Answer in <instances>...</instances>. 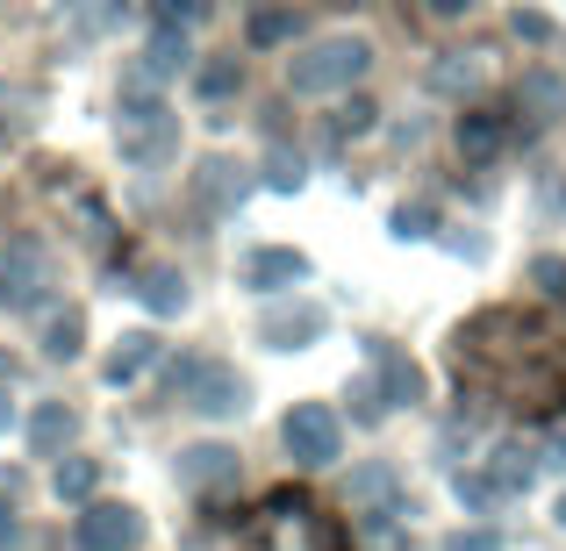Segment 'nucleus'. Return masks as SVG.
Segmentation results:
<instances>
[{
  "mask_svg": "<svg viewBox=\"0 0 566 551\" xmlns=\"http://www.w3.org/2000/svg\"><path fill=\"white\" fill-rule=\"evenodd\" d=\"M172 394L187 401V409H201V415H244L251 409V386L237 380L230 365H216V359H180L172 365Z\"/></svg>",
  "mask_w": 566,
  "mask_h": 551,
  "instance_id": "nucleus-5",
  "label": "nucleus"
},
{
  "mask_svg": "<svg viewBox=\"0 0 566 551\" xmlns=\"http://www.w3.org/2000/svg\"><path fill=\"white\" fill-rule=\"evenodd\" d=\"M51 287H57L51 251L22 236V244L8 251V265H0V301H8V316H36V308L51 301Z\"/></svg>",
  "mask_w": 566,
  "mask_h": 551,
  "instance_id": "nucleus-7",
  "label": "nucleus"
},
{
  "mask_svg": "<svg viewBox=\"0 0 566 551\" xmlns=\"http://www.w3.org/2000/svg\"><path fill=\"white\" fill-rule=\"evenodd\" d=\"M545 458H553V466H566V430H553V444H545Z\"/></svg>",
  "mask_w": 566,
  "mask_h": 551,
  "instance_id": "nucleus-37",
  "label": "nucleus"
},
{
  "mask_svg": "<svg viewBox=\"0 0 566 551\" xmlns=\"http://www.w3.org/2000/svg\"><path fill=\"white\" fill-rule=\"evenodd\" d=\"M193 201H201L208 215H222V208H237V201H244V172H237L230 158H208V166L193 172Z\"/></svg>",
  "mask_w": 566,
  "mask_h": 551,
  "instance_id": "nucleus-13",
  "label": "nucleus"
},
{
  "mask_svg": "<svg viewBox=\"0 0 566 551\" xmlns=\"http://www.w3.org/2000/svg\"><path fill=\"white\" fill-rule=\"evenodd\" d=\"M473 0H430V14H467Z\"/></svg>",
  "mask_w": 566,
  "mask_h": 551,
  "instance_id": "nucleus-38",
  "label": "nucleus"
},
{
  "mask_svg": "<svg viewBox=\"0 0 566 551\" xmlns=\"http://www.w3.org/2000/svg\"><path fill=\"white\" fill-rule=\"evenodd\" d=\"M280 437H287V458H294V466H337V458H345V423H337V409H323V401L287 409Z\"/></svg>",
  "mask_w": 566,
  "mask_h": 551,
  "instance_id": "nucleus-6",
  "label": "nucleus"
},
{
  "mask_svg": "<svg viewBox=\"0 0 566 551\" xmlns=\"http://www.w3.org/2000/svg\"><path fill=\"white\" fill-rule=\"evenodd\" d=\"M265 187H273V193L302 187V151H273V158H265Z\"/></svg>",
  "mask_w": 566,
  "mask_h": 551,
  "instance_id": "nucleus-26",
  "label": "nucleus"
},
{
  "mask_svg": "<svg viewBox=\"0 0 566 551\" xmlns=\"http://www.w3.org/2000/svg\"><path fill=\"white\" fill-rule=\"evenodd\" d=\"M337 129H374V100H352V108L337 115Z\"/></svg>",
  "mask_w": 566,
  "mask_h": 551,
  "instance_id": "nucleus-36",
  "label": "nucleus"
},
{
  "mask_svg": "<svg viewBox=\"0 0 566 551\" xmlns=\"http://www.w3.org/2000/svg\"><path fill=\"white\" fill-rule=\"evenodd\" d=\"M459 501H473V509H495V501H502V487L488 480V473H459Z\"/></svg>",
  "mask_w": 566,
  "mask_h": 551,
  "instance_id": "nucleus-29",
  "label": "nucleus"
},
{
  "mask_svg": "<svg viewBox=\"0 0 566 551\" xmlns=\"http://www.w3.org/2000/svg\"><path fill=\"white\" fill-rule=\"evenodd\" d=\"M359 544L366 551H409V538H401L395 523H387V516H366V530H359Z\"/></svg>",
  "mask_w": 566,
  "mask_h": 551,
  "instance_id": "nucleus-28",
  "label": "nucleus"
},
{
  "mask_svg": "<svg viewBox=\"0 0 566 551\" xmlns=\"http://www.w3.org/2000/svg\"><path fill=\"white\" fill-rule=\"evenodd\" d=\"M352 415H359V423H380V415H387L380 380H352Z\"/></svg>",
  "mask_w": 566,
  "mask_h": 551,
  "instance_id": "nucleus-27",
  "label": "nucleus"
},
{
  "mask_svg": "<svg viewBox=\"0 0 566 551\" xmlns=\"http://www.w3.org/2000/svg\"><path fill=\"white\" fill-rule=\"evenodd\" d=\"M444 551H502V538H495V530H452Z\"/></svg>",
  "mask_w": 566,
  "mask_h": 551,
  "instance_id": "nucleus-32",
  "label": "nucleus"
},
{
  "mask_svg": "<svg viewBox=\"0 0 566 551\" xmlns=\"http://www.w3.org/2000/svg\"><path fill=\"white\" fill-rule=\"evenodd\" d=\"M294 29H302L294 8H259V14H251V43H287Z\"/></svg>",
  "mask_w": 566,
  "mask_h": 551,
  "instance_id": "nucleus-25",
  "label": "nucleus"
},
{
  "mask_svg": "<svg viewBox=\"0 0 566 551\" xmlns=\"http://www.w3.org/2000/svg\"><path fill=\"white\" fill-rule=\"evenodd\" d=\"M553 516H559V523H566V495H559V509H553Z\"/></svg>",
  "mask_w": 566,
  "mask_h": 551,
  "instance_id": "nucleus-41",
  "label": "nucleus"
},
{
  "mask_svg": "<svg viewBox=\"0 0 566 551\" xmlns=\"http://www.w3.org/2000/svg\"><path fill=\"white\" fill-rule=\"evenodd\" d=\"M123 158L129 166H144V172H158L172 151H180V115L166 108V100H151V94H129L123 100Z\"/></svg>",
  "mask_w": 566,
  "mask_h": 551,
  "instance_id": "nucleus-4",
  "label": "nucleus"
},
{
  "mask_svg": "<svg viewBox=\"0 0 566 551\" xmlns=\"http://www.w3.org/2000/svg\"><path fill=\"white\" fill-rule=\"evenodd\" d=\"M187 29H172V22H158V36H151V51H144V80H172V72H187Z\"/></svg>",
  "mask_w": 566,
  "mask_h": 551,
  "instance_id": "nucleus-18",
  "label": "nucleus"
},
{
  "mask_svg": "<svg viewBox=\"0 0 566 551\" xmlns=\"http://www.w3.org/2000/svg\"><path fill=\"white\" fill-rule=\"evenodd\" d=\"M531 279H538L553 301H566V258H538V265H531Z\"/></svg>",
  "mask_w": 566,
  "mask_h": 551,
  "instance_id": "nucleus-31",
  "label": "nucleus"
},
{
  "mask_svg": "<svg viewBox=\"0 0 566 551\" xmlns=\"http://www.w3.org/2000/svg\"><path fill=\"white\" fill-rule=\"evenodd\" d=\"M101 487V466L94 458H57V473H51V495L57 501H86Z\"/></svg>",
  "mask_w": 566,
  "mask_h": 551,
  "instance_id": "nucleus-21",
  "label": "nucleus"
},
{
  "mask_svg": "<svg viewBox=\"0 0 566 551\" xmlns=\"http://www.w3.org/2000/svg\"><path fill=\"white\" fill-rule=\"evenodd\" d=\"M488 480H495L502 495H524V487L538 480V452H531V444H495V458H488Z\"/></svg>",
  "mask_w": 566,
  "mask_h": 551,
  "instance_id": "nucleus-15",
  "label": "nucleus"
},
{
  "mask_svg": "<svg viewBox=\"0 0 566 551\" xmlns=\"http://www.w3.org/2000/svg\"><path fill=\"white\" fill-rule=\"evenodd\" d=\"M259 337H265L273 351H302V345H316V337H323V308H316V301L273 308V316L259 322Z\"/></svg>",
  "mask_w": 566,
  "mask_h": 551,
  "instance_id": "nucleus-11",
  "label": "nucleus"
},
{
  "mask_svg": "<svg viewBox=\"0 0 566 551\" xmlns=\"http://www.w3.org/2000/svg\"><path fill=\"white\" fill-rule=\"evenodd\" d=\"M502 137H510V129H502V115H481V108H473L467 123H459V151H467V158H495Z\"/></svg>",
  "mask_w": 566,
  "mask_h": 551,
  "instance_id": "nucleus-20",
  "label": "nucleus"
},
{
  "mask_svg": "<svg viewBox=\"0 0 566 551\" xmlns=\"http://www.w3.org/2000/svg\"><path fill=\"white\" fill-rule=\"evenodd\" d=\"M366 65H374L366 36H323L302 57H287V86L294 94H345L352 80H366Z\"/></svg>",
  "mask_w": 566,
  "mask_h": 551,
  "instance_id": "nucleus-3",
  "label": "nucleus"
},
{
  "mask_svg": "<svg viewBox=\"0 0 566 551\" xmlns=\"http://www.w3.org/2000/svg\"><path fill=\"white\" fill-rule=\"evenodd\" d=\"M72 538H80V551H137L144 544V516L123 509V501H94V509H80Z\"/></svg>",
  "mask_w": 566,
  "mask_h": 551,
  "instance_id": "nucleus-8",
  "label": "nucleus"
},
{
  "mask_svg": "<svg viewBox=\"0 0 566 551\" xmlns=\"http://www.w3.org/2000/svg\"><path fill=\"white\" fill-rule=\"evenodd\" d=\"M510 29H516V36H531V43H545V36H553V22H545L538 8H516V14H510Z\"/></svg>",
  "mask_w": 566,
  "mask_h": 551,
  "instance_id": "nucleus-33",
  "label": "nucleus"
},
{
  "mask_svg": "<svg viewBox=\"0 0 566 551\" xmlns=\"http://www.w3.org/2000/svg\"><path fill=\"white\" fill-rule=\"evenodd\" d=\"M352 501H359V509L395 501V466H359V473H352Z\"/></svg>",
  "mask_w": 566,
  "mask_h": 551,
  "instance_id": "nucleus-24",
  "label": "nucleus"
},
{
  "mask_svg": "<svg viewBox=\"0 0 566 551\" xmlns=\"http://www.w3.org/2000/svg\"><path fill=\"white\" fill-rule=\"evenodd\" d=\"M0 380H14V365H8V359H0Z\"/></svg>",
  "mask_w": 566,
  "mask_h": 551,
  "instance_id": "nucleus-40",
  "label": "nucleus"
},
{
  "mask_svg": "<svg viewBox=\"0 0 566 551\" xmlns=\"http://www.w3.org/2000/svg\"><path fill=\"white\" fill-rule=\"evenodd\" d=\"M129 294H137L151 316H180V308H187V273H180V265H144Z\"/></svg>",
  "mask_w": 566,
  "mask_h": 551,
  "instance_id": "nucleus-12",
  "label": "nucleus"
},
{
  "mask_svg": "<svg viewBox=\"0 0 566 551\" xmlns=\"http://www.w3.org/2000/svg\"><path fill=\"white\" fill-rule=\"evenodd\" d=\"M481 80H488L481 51H452L430 65V94H481Z\"/></svg>",
  "mask_w": 566,
  "mask_h": 551,
  "instance_id": "nucleus-16",
  "label": "nucleus"
},
{
  "mask_svg": "<svg viewBox=\"0 0 566 551\" xmlns=\"http://www.w3.org/2000/svg\"><path fill=\"white\" fill-rule=\"evenodd\" d=\"M0 430H8V401H0Z\"/></svg>",
  "mask_w": 566,
  "mask_h": 551,
  "instance_id": "nucleus-42",
  "label": "nucleus"
},
{
  "mask_svg": "<svg viewBox=\"0 0 566 551\" xmlns=\"http://www.w3.org/2000/svg\"><path fill=\"white\" fill-rule=\"evenodd\" d=\"M237 86H244V65H237V57H216V65L193 72V94H201V100H230Z\"/></svg>",
  "mask_w": 566,
  "mask_h": 551,
  "instance_id": "nucleus-22",
  "label": "nucleus"
},
{
  "mask_svg": "<svg viewBox=\"0 0 566 551\" xmlns=\"http://www.w3.org/2000/svg\"><path fill=\"white\" fill-rule=\"evenodd\" d=\"M180 487H193V495H230L237 452L230 444H193V452H180Z\"/></svg>",
  "mask_w": 566,
  "mask_h": 551,
  "instance_id": "nucleus-10",
  "label": "nucleus"
},
{
  "mask_svg": "<svg viewBox=\"0 0 566 551\" xmlns=\"http://www.w3.org/2000/svg\"><path fill=\"white\" fill-rule=\"evenodd\" d=\"M80 337H86V316L65 308V316H51V330H43V351H51V359H80Z\"/></svg>",
  "mask_w": 566,
  "mask_h": 551,
  "instance_id": "nucleus-23",
  "label": "nucleus"
},
{
  "mask_svg": "<svg viewBox=\"0 0 566 551\" xmlns=\"http://www.w3.org/2000/svg\"><path fill=\"white\" fill-rule=\"evenodd\" d=\"M72 430H80V415H72L65 401H43V409L29 415V444H36V452H65Z\"/></svg>",
  "mask_w": 566,
  "mask_h": 551,
  "instance_id": "nucleus-19",
  "label": "nucleus"
},
{
  "mask_svg": "<svg viewBox=\"0 0 566 551\" xmlns=\"http://www.w3.org/2000/svg\"><path fill=\"white\" fill-rule=\"evenodd\" d=\"M14 538V523H8V509H0V544H8Z\"/></svg>",
  "mask_w": 566,
  "mask_h": 551,
  "instance_id": "nucleus-39",
  "label": "nucleus"
},
{
  "mask_svg": "<svg viewBox=\"0 0 566 551\" xmlns=\"http://www.w3.org/2000/svg\"><path fill=\"white\" fill-rule=\"evenodd\" d=\"M151 359H158V337H151V330H129L123 345L108 351L101 380H108V386H129V380H144V365H151Z\"/></svg>",
  "mask_w": 566,
  "mask_h": 551,
  "instance_id": "nucleus-14",
  "label": "nucleus"
},
{
  "mask_svg": "<svg viewBox=\"0 0 566 551\" xmlns=\"http://www.w3.org/2000/svg\"><path fill=\"white\" fill-rule=\"evenodd\" d=\"M524 100H531V108H559V80L531 72V80H524Z\"/></svg>",
  "mask_w": 566,
  "mask_h": 551,
  "instance_id": "nucleus-34",
  "label": "nucleus"
},
{
  "mask_svg": "<svg viewBox=\"0 0 566 551\" xmlns=\"http://www.w3.org/2000/svg\"><path fill=\"white\" fill-rule=\"evenodd\" d=\"M237 279H244L251 294H287V287H302V279H308V258H302V251H287V244H259V251H244Z\"/></svg>",
  "mask_w": 566,
  "mask_h": 551,
  "instance_id": "nucleus-9",
  "label": "nucleus"
},
{
  "mask_svg": "<svg viewBox=\"0 0 566 551\" xmlns=\"http://www.w3.org/2000/svg\"><path fill=\"white\" fill-rule=\"evenodd\" d=\"M193 14H208V0H158V22H193Z\"/></svg>",
  "mask_w": 566,
  "mask_h": 551,
  "instance_id": "nucleus-35",
  "label": "nucleus"
},
{
  "mask_svg": "<svg viewBox=\"0 0 566 551\" xmlns=\"http://www.w3.org/2000/svg\"><path fill=\"white\" fill-rule=\"evenodd\" d=\"M374 365H380V394H387V409H395V401H423V372L401 359L395 345H374Z\"/></svg>",
  "mask_w": 566,
  "mask_h": 551,
  "instance_id": "nucleus-17",
  "label": "nucleus"
},
{
  "mask_svg": "<svg viewBox=\"0 0 566 551\" xmlns=\"http://www.w3.org/2000/svg\"><path fill=\"white\" fill-rule=\"evenodd\" d=\"M459 380L516 401V409H559L566 401V308L524 316V308H488L452 337Z\"/></svg>",
  "mask_w": 566,
  "mask_h": 551,
  "instance_id": "nucleus-1",
  "label": "nucleus"
},
{
  "mask_svg": "<svg viewBox=\"0 0 566 551\" xmlns=\"http://www.w3.org/2000/svg\"><path fill=\"white\" fill-rule=\"evenodd\" d=\"M430 222H438V215H430V208H423V201H409V208H395V236H430Z\"/></svg>",
  "mask_w": 566,
  "mask_h": 551,
  "instance_id": "nucleus-30",
  "label": "nucleus"
},
{
  "mask_svg": "<svg viewBox=\"0 0 566 551\" xmlns=\"http://www.w3.org/2000/svg\"><path fill=\"white\" fill-rule=\"evenodd\" d=\"M251 551H345L337 523L302 495H273L251 523Z\"/></svg>",
  "mask_w": 566,
  "mask_h": 551,
  "instance_id": "nucleus-2",
  "label": "nucleus"
}]
</instances>
